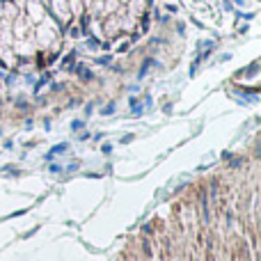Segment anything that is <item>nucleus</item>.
Wrapping results in <instances>:
<instances>
[{
	"label": "nucleus",
	"instance_id": "f257e3e1",
	"mask_svg": "<svg viewBox=\"0 0 261 261\" xmlns=\"http://www.w3.org/2000/svg\"><path fill=\"white\" fill-rule=\"evenodd\" d=\"M64 30L41 0H0V67L41 71L60 58Z\"/></svg>",
	"mask_w": 261,
	"mask_h": 261
},
{
	"label": "nucleus",
	"instance_id": "f03ea898",
	"mask_svg": "<svg viewBox=\"0 0 261 261\" xmlns=\"http://www.w3.org/2000/svg\"><path fill=\"white\" fill-rule=\"evenodd\" d=\"M151 0H92L83 28L103 48H119L144 35Z\"/></svg>",
	"mask_w": 261,
	"mask_h": 261
},
{
	"label": "nucleus",
	"instance_id": "7ed1b4c3",
	"mask_svg": "<svg viewBox=\"0 0 261 261\" xmlns=\"http://www.w3.org/2000/svg\"><path fill=\"white\" fill-rule=\"evenodd\" d=\"M46 5V9L50 12V16L58 21V25L67 32H76L78 28H83L85 21L87 7L92 0H41Z\"/></svg>",
	"mask_w": 261,
	"mask_h": 261
}]
</instances>
